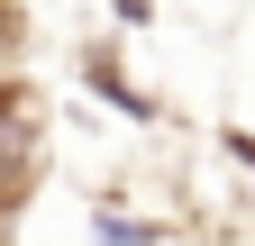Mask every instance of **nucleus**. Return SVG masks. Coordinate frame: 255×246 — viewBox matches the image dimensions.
<instances>
[{"label": "nucleus", "instance_id": "nucleus-1", "mask_svg": "<svg viewBox=\"0 0 255 246\" xmlns=\"http://www.w3.org/2000/svg\"><path fill=\"white\" fill-rule=\"evenodd\" d=\"M27 173H37V101L0 91V201H18Z\"/></svg>", "mask_w": 255, "mask_h": 246}, {"label": "nucleus", "instance_id": "nucleus-2", "mask_svg": "<svg viewBox=\"0 0 255 246\" xmlns=\"http://www.w3.org/2000/svg\"><path fill=\"white\" fill-rule=\"evenodd\" d=\"M9 37H18V18H9V9H0V46H9Z\"/></svg>", "mask_w": 255, "mask_h": 246}]
</instances>
